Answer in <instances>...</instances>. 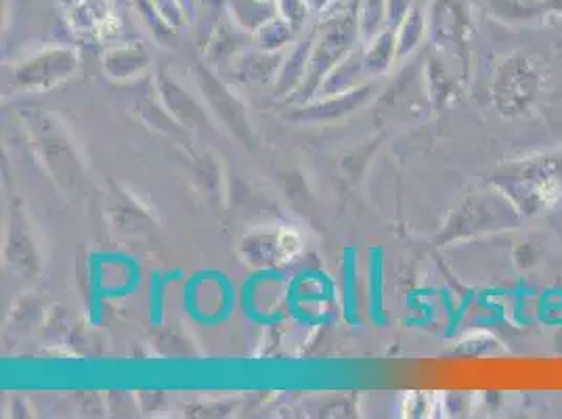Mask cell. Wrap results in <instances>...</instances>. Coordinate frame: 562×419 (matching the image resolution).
Instances as JSON below:
<instances>
[{"mask_svg": "<svg viewBox=\"0 0 562 419\" xmlns=\"http://www.w3.org/2000/svg\"><path fill=\"white\" fill-rule=\"evenodd\" d=\"M543 89V76L538 64L525 55L513 53L495 71L492 99L495 110L508 120L529 116L538 105Z\"/></svg>", "mask_w": 562, "mask_h": 419, "instance_id": "7a4b0ae2", "label": "cell"}, {"mask_svg": "<svg viewBox=\"0 0 562 419\" xmlns=\"http://www.w3.org/2000/svg\"><path fill=\"white\" fill-rule=\"evenodd\" d=\"M490 183L515 204L525 220L536 218L562 200V151L504 163Z\"/></svg>", "mask_w": 562, "mask_h": 419, "instance_id": "6da1fadb", "label": "cell"}]
</instances>
